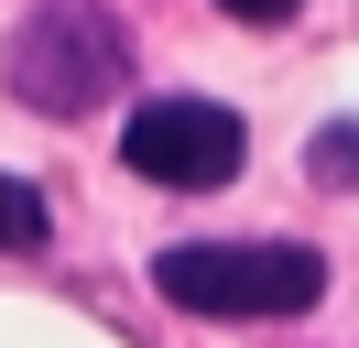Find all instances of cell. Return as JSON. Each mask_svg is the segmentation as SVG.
<instances>
[{"label": "cell", "mask_w": 359, "mask_h": 348, "mask_svg": "<svg viewBox=\"0 0 359 348\" xmlns=\"http://www.w3.org/2000/svg\"><path fill=\"white\" fill-rule=\"evenodd\" d=\"M0 76H11V98L33 120H88L109 87H131V22L109 0H33L11 22Z\"/></svg>", "instance_id": "obj_1"}, {"label": "cell", "mask_w": 359, "mask_h": 348, "mask_svg": "<svg viewBox=\"0 0 359 348\" xmlns=\"http://www.w3.org/2000/svg\"><path fill=\"white\" fill-rule=\"evenodd\" d=\"M218 11H229V22H283L294 0H218Z\"/></svg>", "instance_id": "obj_6"}, {"label": "cell", "mask_w": 359, "mask_h": 348, "mask_svg": "<svg viewBox=\"0 0 359 348\" xmlns=\"http://www.w3.org/2000/svg\"><path fill=\"white\" fill-rule=\"evenodd\" d=\"M240 152H250V130L229 120L218 98H142L131 130H120V163L153 174V185H175V196L229 185V174H240Z\"/></svg>", "instance_id": "obj_3"}, {"label": "cell", "mask_w": 359, "mask_h": 348, "mask_svg": "<svg viewBox=\"0 0 359 348\" xmlns=\"http://www.w3.org/2000/svg\"><path fill=\"white\" fill-rule=\"evenodd\" d=\"M33 239H44V196L22 174H0V250H33Z\"/></svg>", "instance_id": "obj_4"}, {"label": "cell", "mask_w": 359, "mask_h": 348, "mask_svg": "<svg viewBox=\"0 0 359 348\" xmlns=\"http://www.w3.org/2000/svg\"><path fill=\"white\" fill-rule=\"evenodd\" d=\"M316 185H359V120H337V130H316Z\"/></svg>", "instance_id": "obj_5"}, {"label": "cell", "mask_w": 359, "mask_h": 348, "mask_svg": "<svg viewBox=\"0 0 359 348\" xmlns=\"http://www.w3.org/2000/svg\"><path fill=\"white\" fill-rule=\"evenodd\" d=\"M153 294L185 316H305L327 294V261L305 239H175L153 261Z\"/></svg>", "instance_id": "obj_2"}]
</instances>
